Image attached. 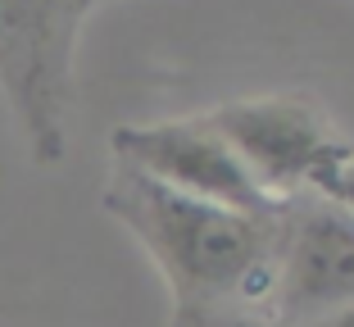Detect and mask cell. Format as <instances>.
Wrapping results in <instances>:
<instances>
[{
	"mask_svg": "<svg viewBox=\"0 0 354 327\" xmlns=\"http://www.w3.org/2000/svg\"><path fill=\"white\" fill-rule=\"evenodd\" d=\"M100 205L150 254V264L173 291V314L268 300L281 236L277 214H241L196 200L159 187L127 164L109 169Z\"/></svg>",
	"mask_w": 354,
	"mask_h": 327,
	"instance_id": "1",
	"label": "cell"
},
{
	"mask_svg": "<svg viewBox=\"0 0 354 327\" xmlns=\"http://www.w3.org/2000/svg\"><path fill=\"white\" fill-rule=\"evenodd\" d=\"M345 300H354V218L313 205L281 223L268 305L286 323H304Z\"/></svg>",
	"mask_w": 354,
	"mask_h": 327,
	"instance_id": "5",
	"label": "cell"
},
{
	"mask_svg": "<svg viewBox=\"0 0 354 327\" xmlns=\"http://www.w3.org/2000/svg\"><path fill=\"white\" fill-rule=\"evenodd\" d=\"M295 327H354V300H345V305H332V309H323V314L304 318V323H295Z\"/></svg>",
	"mask_w": 354,
	"mask_h": 327,
	"instance_id": "8",
	"label": "cell"
},
{
	"mask_svg": "<svg viewBox=\"0 0 354 327\" xmlns=\"http://www.w3.org/2000/svg\"><path fill=\"white\" fill-rule=\"evenodd\" d=\"M309 191H318L323 205H332V209H341L345 218H354V146L341 141V146L332 150V159L313 173Z\"/></svg>",
	"mask_w": 354,
	"mask_h": 327,
	"instance_id": "6",
	"label": "cell"
},
{
	"mask_svg": "<svg viewBox=\"0 0 354 327\" xmlns=\"http://www.w3.org/2000/svg\"><path fill=\"white\" fill-rule=\"evenodd\" d=\"M86 5H95V0H86Z\"/></svg>",
	"mask_w": 354,
	"mask_h": 327,
	"instance_id": "9",
	"label": "cell"
},
{
	"mask_svg": "<svg viewBox=\"0 0 354 327\" xmlns=\"http://www.w3.org/2000/svg\"><path fill=\"white\" fill-rule=\"evenodd\" d=\"M86 0H0V95L32 164L68 155L73 55Z\"/></svg>",
	"mask_w": 354,
	"mask_h": 327,
	"instance_id": "2",
	"label": "cell"
},
{
	"mask_svg": "<svg viewBox=\"0 0 354 327\" xmlns=\"http://www.w3.org/2000/svg\"><path fill=\"white\" fill-rule=\"evenodd\" d=\"M209 123L245 164L268 200H286L313 182L332 150L341 146L327 118L295 95H250L209 109Z\"/></svg>",
	"mask_w": 354,
	"mask_h": 327,
	"instance_id": "4",
	"label": "cell"
},
{
	"mask_svg": "<svg viewBox=\"0 0 354 327\" xmlns=\"http://www.w3.org/2000/svg\"><path fill=\"white\" fill-rule=\"evenodd\" d=\"M114 164L146 173L150 182L196 200H214L241 214H277V200H268L259 182L245 173L232 146L218 137L209 114L191 118H159V123H123L109 132Z\"/></svg>",
	"mask_w": 354,
	"mask_h": 327,
	"instance_id": "3",
	"label": "cell"
},
{
	"mask_svg": "<svg viewBox=\"0 0 354 327\" xmlns=\"http://www.w3.org/2000/svg\"><path fill=\"white\" fill-rule=\"evenodd\" d=\"M173 327H277V323L254 318L245 309H187V314H173Z\"/></svg>",
	"mask_w": 354,
	"mask_h": 327,
	"instance_id": "7",
	"label": "cell"
}]
</instances>
